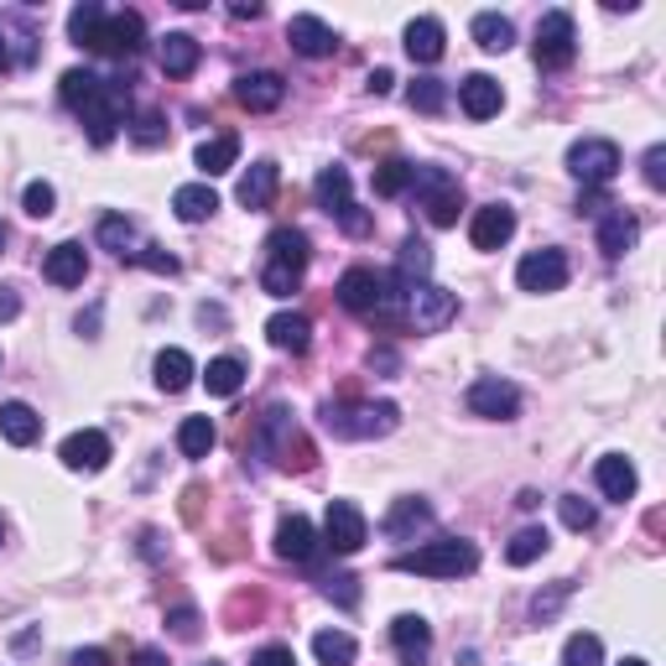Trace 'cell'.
<instances>
[{"instance_id":"obj_1","label":"cell","mask_w":666,"mask_h":666,"mask_svg":"<svg viewBox=\"0 0 666 666\" xmlns=\"http://www.w3.org/2000/svg\"><path fill=\"white\" fill-rule=\"evenodd\" d=\"M308 235L302 229H271L266 235V266H260V287L271 297H292L302 287V271H308Z\"/></svg>"},{"instance_id":"obj_2","label":"cell","mask_w":666,"mask_h":666,"mask_svg":"<svg viewBox=\"0 0 666 666\" xmlns=\"http://www.w3.org/2000/svg\"><path fill=\"white\" fill-rule=\"evenodd\" d=\"M339 302L350 308L354 318H380V323H390V318L401 313V292H390V281L380 277V271H370V266H350L344 277H339Z\"/></svg>"},{"instance_id":"obj_3","label":"cell","mask_w":666,"mask_h":666,"mask_svg":"<svg viewBox=\"0 0 666 666\" xmlns=\"http://www.w3.org/2000/svg\"><path fill=\"white\" fill-rule=\"evenodd\" d=\"M396 568H401V573H417V578H459V573H474V568H480V552H474V541L443 537V541L417 547V552H401Z\"/></svg>"},{"instance_id":"obj_4","label":"cell","mask_w":666,"mask_h":666,"mask_svg":"<svg viewBox=\"0 0 666 666\" xmlns=\"http://www.w3.org/2000/svg\"><path fill=\"white\" fill-rule=\"evenodd\" d=\"M396 422H401V411L390 401H375V407H323V427L333 438H354V443L386 438V432H396Z\"/></svg>"},{"instance_id":"obj_5","label":"cell","mask_w":666,"mask_h":666,"mask_svg":"<svg viewBox=\"0 0 666 666\" xmlns=\"http://www.w3.org/2000/svg\"><path fill=\"white\" fill-rule=\"evenodd\" d=\"M411 187H417V198H422L427 219L448 229V224H459V204H463V187L459 178L448 172V166H417L411 172Z\"/></svg>"},{"instance_id":"obj_6","label":"cell","mask_w":666,"mask_h":666,"mask_svg":"<svg viewBox=\"0 0 666 666\" xmlns=\"http://www.w3.org/2000/svg\"><path fill=\"white\" fill-rule=\"evenodd\" d=\"M401 308H407V318L417 323V333H438L459 318V297L443 292V287H432V281H417V287L401 292Z\"/></svg>"},{"instance_id":"obj_7","label":"cell","mask_w":666,"mask_h":666,"mask_svg":"<svg viewBox=\"0 0 666 666\" xmlns=\"http://www.w3.org/2000/svg\"><path fill=\"white\" fill-rule=\"evenodd\" d=\"M568 172H573L583 187H604L620 172V147L604 141V136H583L568 147Z\"/></svg>"},{"instance_id":"obj_8","label":"cell","mask_w":666,"mask_h":666,"mask_svg":"<svg viewBox=\"0 0 666 666\" xmlns=\"http://www.w3.org/2000/svg\"><path fill=\"white\" fill-rule=\"evenodd\" d=\"M323 541H329L339 557H354L365 541H370V520L354 500H333L329 516H323Z\"/></svg>"},{"instance_id":"obj_9","label":"cell","mask_w":666,"mask_h":666,"mask_svg":"<svg viewBox=\"0 0 666 666\" xmlns=\"http://www.w3.org/2000/svg\"><path fill=\"white\" fill-rule=\"evenodd\" d=\"M578 53V32L568 11H547L537 21V63L541 68H568Z\"/></svg>"},{"instance_id":"obj_10","label":"cell","mask_w":666,"mask_h":666,"mask_svg":"<svg viewBox=\"0 0 666 666\" xmlns=\"http://www.w3.org/2000/svg\"><path fill=\"white\" fill-rule=\"evenodd\" d=\"M57 459H63V469H74V474H99V469L115 459V448H110V438H105L99 427H78V432L63 438Z\"/></svg>"},{"instance_id":"obj_11","label":"cell","mask_w":666,"mask_h":666,"mask_svg":"<svg viewBox=\"0 0 666 666\" xmlns=\"http://www.w3.org/2000/svg\"><path fill=\"white\" fill-rule=\"evenodd\" d=\"M141 47H147V21H141V11H105V26L94 37V53L136 57Z\"/></svg>"},{"instance_id":"obj_12","label":"cell","mask_w":666,"mask_h":666,"mask_svg":"<svg viewBox=\"0 0 666 666\" xmlns=\"http://www.w3.org/2000/svg\"><path fill=\"white\" fill-rule=\"evenodd\" d=\"M469 411L474 417H490V422H511L520 411V390L511 386V380H500V375H480L474 386H469Z\"/></svg>"},{"instance_id":"obj_13","label":"cell","mask_w":666,"mask_h":666,"mask_svg":"<svg viewBox=\"0 0 666 666\" xmlns=\"http://www.w3.org/2000/svg\"><path fill=\"white\" fill-rule=\"evenodd\" d=\"M78 115H84V126H89L94 147H110L115 136H120V126H126V94L115 89V84H105Z\"/></svg>"},{"instance_id":"obj_14","label":"cell","mask_w":666,"mask_h":666,"mask_svg":"<svg viewBox=\"0 0 666 666\" xmlns=\"http://www.w3.org/2000/svg\"><path fill=\"white\" fill-rule=\"evenodd\" d=\"M520 292H562L568 287V256L562 250H531L516 266Z\"/></svg>"},{"instance_id":"obj_15","label":"cell","mask_w":666,"mask_h":666,"mask_svg":"<svg viewBox=\"0 0 666 666\" xmlns=\"http://www.w3.org/2000/svg\"><path fill=\"white\" fill-rule=\"evenodd\" d=\"M260 443L277 448V463H287V469H313V448L292 432V422H287V411L281 407H271L266 417H260Z\"/></svg>"},{"instance_id":"obj_16","label":"cell","mask_w":666,"mask_h":666,"mask_svg":"<svg viewBox=\"0 0 666 666\" xmlns=\"http://www.w3.org/2000/svg\"><path fill=\"white\" fill-rule=\"evenodd\" d=\"M511 235H516V208L511 204L474 208V219H469V240H474V250H500Z\"/></svg>"},{"instance_id":"obj_17","label":"cell","mask_w":666,"mask_h":666,"mask_svg":"<svg viewBox=\"0 0 666 666\" xmlns=\"http://www.w3.org/2000/svg\"><path fill=\"white\" fill-rule=\"evenodd\" d=\"M235 99H240L245 110H277L281 99H287V84H281V74H271V68H260V74H240L235 78Z\"/></svg>"},{"instance_id":"obj_18","label":"cell","mask_w":666,"mask_h":666,"mask_svg":"<svg viewBox=\"0 0 666 666\" xmlns=\"http://www.w3.org/2000/svg\"><path fill=\"white\" fill-rule=\"evenodd\" d=\"M42 277L53 281V287H84V277H89V256H84V245H78V240L53 245L47 260H42Z\"/></svg>"},{"instance_id":"obj_19","label":"cell","mask_w":666,"mask_h":666,"mask_svg":"<svg viewBox=\"0 0 666 666\" xmlns=\"http://www.w3.org/2000/svg\"><path fill=\"white\" fill-rule=\"evenodd\" d=\"M390 646L407 666L427 662V651H432V625H427L422 614H396L390 620Z\"/></svg>"},{"instance_id":"obj_20","label":"cell","mask_w":666,"mask_h":666,"mask_svg":"<svg viewBox=\"0 0 666 666\" xmlns=\"http://www.w3.org/2000/svg\"><path fill=\"white\" fill-rule=\"evenodd\" d=\"M459 105L469 120H490V115H500V105H505V89H500L490 74H469L459 84Z\"/></svg>"},{"instance_id":"obj_21","label":"cell","mask_w":666,"mask_h":666,"mask_svg":"<svg viewBox=\"0 0 666 666\" xmlns=\"http://www.w3.org/2000/svg\"><path fill=\"white\" fill-rule=\"evenodd\" d=\"M287 42H292L302 57H329L333 47H339V37H333V26L323 17H292L287 21Z\"/></svg>"},{"instance_id":"obj_22","label":"cell","mask_w":666,"mask_h":666,"mask_svg":"<svg viewBox=\"0 0 666 666\" xmlns=\"http://www.w3.org/2000/svg\"><path fill=\"white\" fill-rule=\"evenodd\" d=\"M593 484H599V495L604 500H630L635 495V463L625 453H604V459L593 463Z\"/></svg>"},{"instance_id":"obj_23","label":"cell","mask_w":666,"mask_h":666,"mask_svg":"<svg viewBox=\"0 0 666 666\" xmlns=\"http://www.w3.org/2000/svg\"><path fill=\"white\" fill-rule=\"evenodd\" d=\"M277 557H287V562H313L318 557V531L308 516H287L277 526Z\"/></svg>"},{"instance_id":"obj_24","label":"cell","mask_w":666,"mask_h":666,"mask_svg":"<svg viewBox=\"0 0 666 666\" xmlns=\"http://www.w3.org/2000/svg\"><path fill=\"white\" fill-rule=\"evenodd\" d=\"M157 57H162V74L166 78H187L193 68H198L204 47H198V37H187V32H166L162 47H157Z\"/></svg>"},{"instance_id":"obj_25","label":"cell","mask_w":666,"mask_h":666,"mask_svg":"<svg viewBox=\"0 0 666 666\" xmlns=\"http://www.w3.org/2000/svg\"><path fill=\"white\" fill-rule=\"evenodd\" d=\"M277 183H281V172H277V162H256L250 172L240 178V204L250 208V214H260V208H271V198H277Z\"/></svg>"},{"instance_id":"obj_26","label":"cell","mask_w":666,"mask_h":666,"mask_svg":"<svg viewBox=\"0 0 666 666\" xmlns=\"http://www.w3.org/2000/svg\"><path fill=\"white\" fill-rule=\"evenodd\" d=\"M0 438L17 443V448H32L42 438V417L26 407V401H6V407H0Z\"/></svg>"},{"instance_id":"obj_27","label":"cell","mask_w":666,"mask_h":666,"mask_svg":"<svg viewBox=\"0 0 666 666\" xmlns=\"http://www.w3.org/2000/svg\"><path fill=\"white\" fill-rule=\"evenodd\" d=\"M443 42H448V32H443V21L438 17H417L407 26V57L411 63H438V57H443Z\"/></svg>"},{"instance_id":"obj_28","label":"cell","mask_w":666,"mask_h":666,"mask_svg":"<svg viewBox=\"0 0 666 666\" xmlns=\"http://www.w3.org/2000/svg\"><path fill=\"white\" fill-rule=\"evenodd\" d=\"M635 240H641V224H635V214H625V208H610V214H604V224H599V250H604L610 260H620Z\"/></svg>"},{"instance_id":"obj_29","label":"cell","mask_w":666,"mask_h":666,"mask_svg":"<svg viewBox=\"0 0 666 666\" xmlns=\"http://www.w3.org/2000/svg\"><path fill=\"white\" fill-rule=\"evenodd\" d=\"M266 339H271L281 354H308V344H313V323H308L302 313H277L271 323H266Z\"/></svg>"},{"instance_id":"obj_30","label":"cell","mask_w":666,"mask_h":666,"mask_svg":"<svg viewBox=\"0 0 666 666\" xmlns=\"http://www.w3.org/2000/svg\"><path fill=\"white\" fill-rule=\"evenodd\" d=\"M214 208H219V193H214L208 183H183L178 193H172V214H178L183 224H204Z\"/></svg>"},{"instance_id":"obj_31","label":"cell","mask_w":666,"mask_h":666,"mask_svg":"<svg viewBox=\"0 0 666 666\" xmlns=\"http://www.w3.org/2000/svg\"><path fill=\"white\" fill-rule=\"evenodd\" d=\"M193 354L187 350H162L157 354V386L166 390V396H178V390H187L193 386Z\"/></svg>"},{"instance_id":"obj_32","label":"cell","mask_w":666,"mask_h":666,"mask_svg":"<svg viewBox=\"0 0 666 666\" xmlns=\"http://www.w3.org/2000/svg\"><path fill=\"white\" fill-rule=\"evenodd\" d=\"M240 162V136H208L204 147H198V172L204 178H219V172H229V166Z\"/></svg>"},{"instance_id":"obj_33","label":"cell","mask_w":666,"mask_h":666,"mask_svg":"<svg viewBox=\"0 0 666 666\" xmlns=\"http://www.w3.org/2000/svg\"><path fill=\"white\" fill-rule=\"evenodd\" d=\"M313 193H318V204L339 219V214L354 204V198H350V166H323V172H318V183H313Z\"/></svg>"},{"instance_id":"obj_34","label":"cell","mask_w":666,"mask_h":666,"mask_svg":"<svg viewBox=\"0 0 666 666\" xmlns=\"http://www.w3.org/2000/svg\"><path fill=\"white\" fill-rule=\"evenodd\" d=\"M474 42H480L484 53H511L516 26H511V17H500V11H480L474 17Z\"/></svg>"},{"instance_id":"obj_35","label":"cell","mask_w":666,"mask_h":666,"mask_svg":"<svg viewBox=\"0 0 666 666\" xmlns=\"http://www.w3.org/2000/svg\"><path fill=\"white\" fill-rule=\"evenodd\" d=\"M313 656L323 666H354L359 646H354L350 630H318V635H313Z\"/></svg>"},{"instance_id":"obj_36","label":"cell","mask_w":666,"mask_h":666,"mask_svg":"<svg viewBox=\"0 0 666 666\" xmlns=\"http://www.w3.org/2000/svg\"><path fill=\"white\" fill-rule=\"evenodd\" d=\"M214 443H219V432H214L208 417H183V427H178V448H183V459H208Z\"/></svg>"},{"instance_id":"obj_37","label":"cell","mask_w":666,"mask_h":666,"mask_svg":"<svg viewBox=\"0 0 666 666\" xmlns=\"http://www.w3.org/2000/svg\"><path fill=\"white\" fill-rule=\"evenodd\" d=\"M204 386H208V396H235V390L245 386V365L235 359V354H219V359H208Z\"/></svg>"},{"instance_id":"obj_38","label":"cell","mask_w":666,"mask_h":666,"mask_svg":"<svg viewBox=\"0 0 666 666\" xmlns=\"http://www.w3.org/2000/svg\"><path fill=\"white\" fill-rule=\"evenodd\" d=\"M99 245L115 250L120 260H136V224L120 219V214H105V219H99Z\"/></svg>"},{"instance_id":"obj_39","label":"cell","mask_w":666,"mask_h":666,"mask_svg":"<svg viewBox=\"0 0 666 666\" xmlns=\"http://www.w3.org/2000/svg\"><path fill=\"white\" fill-rule=\"evenodd\" d=\"M411 172H417V166H411L407 157H386V162L375 166V193H380V198H401L411 187Z\"/></svg>"},{"instance_id":"obj_40","label":"cell","mask_w":666,"mask_h":666,"mask_svg":"<svg viewBox=\"0 0 666 666\" xmlns=\"http://www.w3.org/2000/svg\"><path fill=\"white\" fill-rule=\"evenodd\" d=\"M396 271H401V281H407V287L427 281V277H432V245L411 235V240L401 245V260H396Z\"/></svg>"},{"instance_id":"obj_41","label":"cell","mask_w":666,"mask_h":666,"mask_svg":"<svg viewBox=\"0 0 666 666\" xmlns=\"http://www.w3.org/2000/svg\"><path fill=\"white\" fill-rule=\"evenodd\" d=\"M99 26H105V6H99V0H84V6L68 11V37H74L78 47H94Z\"/></svg>"},{"instance_id":"obj_42","label":"cell","mask_w":666,"mask_h":666,"mask_svg":"<svg viewBox=\"0 0 666 666\" xmlns=\"http://www.w3.org/2000/svg\"><path fill=\"white\" fill-rule=\"evenodd\" d=\"M547 547H552V537H547L541 526H526V531H516V537H511V547H505V562H511V568H526V562H537Z\"/></svg>"},{"instance_id":"obj_43","label":"cell","mask_w":666,"mask_h":666,"mask_svg":"<svg viewBox=\"0 0 666 666\" xmlns=\"http://www.w3.org/2000/svg\"><path fill=\"white\" fill-rule=\"evenodd\" d=\"M99 89H105V78L89 74V68H68V74H63V105H68V110H84Z\"/></svg>"},{"instance_id":"obj_44","label":"cell","mask_w":666,"mask_h":666,"mask_svg":"<svg viewBox=\"0 0 666 666\" xmlns=\"http://www.w3.org/2000/svg\"><path fill=\"white\" fill-rule=\"evenodd\" d=\"M562 666H604V641L593 630H578L562 646Z\"/></svg>"},{"instance_id":"obj_45","label":"cell","mask_w":666,"mask_h":666,"mask_svg":"<svg viewBox=\"0 0 666 666\" xmlns=\"http://www.w3.org/2000/svg\"><path fill=\"white\" fill-rule=\"evenodd\" d=\"M557 516H562L568 531H593V526H599V511H593L583 495H562L557 500Z\"/></svg>"},{"instance_id":"obj_46","label":"cell","mask_w":666,"mask_h":666,"mask_svg":"<svg viewBox=\"0 0 666 666\" xmlns=\"http://www.w3.org/2000/svg\"><path fill=\"white\" fill-rule=\"evenodd\" d=\"M427 516H432V511H427V500L407 495V500H396V511L386 516V531H390V537H401V531H411V526H422Z\"/></svg>"},{"instance_id":"obj_47","label":"cell","mask_w":666,"mask_h":666,"mask_svg":"<svg viewBox=\"0 0 666 666\" xmlns=\"http://www.w3.org/2000/svg\"><path fill=\"white\" fill-rule=\"evenodd\" d=\"M407 99H411V110L438 115L443 110V99H448V89H443V78H417V84L407 89Z\"/></svg>"},{"instance_id":"obj_48","label":"cell","mask_w":666,"mask_h":666,"mask_svg":"<svg viewBox=\"0 0 666 666\" xmlns=\"http://www.w3.org/2000/svg\"><path fill=\"white\" fill-rule=\"evenodd\" d=\"M21 208H26L32 219H53V214H57V187L53 183H26V193H21Z\"/></svg>"},{"instance_id":"obj_49","label":"cell","mask_w":666,"mask_h":666,"mask_svg":"<svg viewBox=\"0 0 666 666\" xmlns=\"http://www.w3.org/2000/svg\"><path fill=\"white\" fill-rule=\"evenodd\" d=\"M136 260H141V266H151V271H162V277H172V271H178V256H166L162 245H141V250H136Z\"/></svg>"},{"instance_id":"obj_50","label":"cell","mask_w":666,"mask_h":666,"mask_svg":"<svg viewBox=\"0 0 666 666\" xmlns=\"http://www.w3.org/2000/svg\"><path fill=\"white\" fill-rule=\"evenodd\" d=\"M641 172H646V183L662 193V187H666V147H651L646 162H641Z\"/></svg>"},{"instance_id":"obj_51","label":"cell","mask_w":666,"mask_h":666,"mask_svg":"<svg viewBox=\"0 0 666 666\" xmlns=\"http://www.w3.org/2000/svg\"><path fill=\"white\" fill-rule=\"evenodd\" d=\"M250 666H297V656H292V646H260L250 656Z\"/></svg>"},{"instance_id":"obj_52","label":"cell","mask_w":666,"mask_h":666,"mask_svg":"<svg viewBox=\"0 0 666 666\" xmlns=\"http://www.w3.org/2000/svg\"><path fill=\"white\" fill-rule=\"evenodd\" d=\"M172 635H178V641H198V614L187 610H172Z\"/></svg>"},{"instance_id":"obj_53","label":"cell","mask_w":666,"mask_h":666,"mask_svg":"<svg viewBox=\"0 0 666 666\" xmlns=\"http://www.w3.org/2000/svg\"><path fill=\"white\" fill-rule=\"evenodd\" d=\"M162 136H166V130H162V115H141V120H136V141H141V147H157Z\"/></svg>"},{"instance_id":"obj_54","label":"cell","mask_w":666,"mask_h":666,"mask_svg":"<svg viewBox=\"0 0 666 666\" xmlns=\"http://www.w3.org/2000/svg\"><path fill=\"white\" fill-rule=\"evenodd\" d=\"M329 599H339V604H344V610H354V599H359V589H354V578L344 573V578H329Z\"/></svg>"},{"instance_id":"obj_55","label":"cell","mask_w":666,"mask_h":666,"mask_svg":"<svg viewBox=\"0 0 666 666\" xmlns=\"http://www.w3.org/2000/svg\"><path fill=\"white\" fill-rule=\"evenodd\" d=\"M17 313H21V297L11 287H0V323H11Z\"/></svg>"},{"instance_id":"obj_56","label":"cell","mask_w":666,"mask_h":666,"mask_svg":"<svg viewBox=\"0 0 666 666\" xmlns=\"http://www.w3.org/2000/svg\"><path fill=\"white\" fill-rule=\"evenodd\" d=\"M229 17H235V21H256L260 17V0H235V6H229Z\"/></svg>"},{"instance_id":"obj_57","label":"cell","mask_w":666,"mask_h":666,"mask_svg":"<svg viewBox=\"0 0 666 666\" xmlns=\"http://www.w3.org/2000/svg\"><path fill=\"white\" fill-rule=\"evenodd\" d=\"M130 666H166V656L162 651H151V646H141L136 656H130Z\"/></svg>"},{"instance_id":"obj_58","label":"cell","mask_w":666,"mask_h":666,"mask_svg":"<svg viewBox=\"0 0 666 666\" xmlns=\"http://www.w3.org/2000/svg\"><path fill=\"white\" fill-rule=\"evenodd\" d=\"M390 84H396L390 68H375V74H370V94H390Z\"/></svg>"},{"instance_id":"obj_59","label":"cell","mask_w":666,"mask_h":666,"mask_svg":"<svg viewBox=\"0 0 666 666\" xmlns=\"http://www.w3.org/2000/svg\"><path fill=\"white\" fill-rule=\"evenodd\" d=\"M74 666H110L105 651H74Z\"/></svg>"},{"instance_id":"obj_60","label":"cell","mask_w":666,"mask_h":666,"mask_svg":"<svg viewBox=\"0 0 666 666\" xmlns=\"http://www.w3.org/2000/svg\"><path fill=\"white\" fill-rule=\"evenodd\" d=\"M11 63H17V57H11V42H6V26H0V74H6Z\"/></svg>"},{"instance_id":"obj_61","label":"cell","mask_w":666,"mask_h":666,"mask_svg":"<svg viewBox=\"0 0 666 666\" xmlns=\"http://www.w3.org/2000/svg\"><path fill=\"white\" fill-rule=\"evenodd\" d=\"M620 666H646V662H641V656H630V662H620Z\"/></svg>"},{"instance_id":"obj_62","label":"cell","mask_w":666,"mask_h":666,"mask_svg":"<svg viewBox=\"0 0 666 666\" xmlns=\"http://www.w3.org/2000/svg\"><path fill=\"white\" fill-rule=\"evenodd\" d=\"M0 245H6V224H0Z\"/></svg>"},{"instance_id":"obj_63","label":"cell","mask_w":666,"mask_h":666,"mask_svg":"<svg viewBox=\"0 0 666 666\" xmlns=\"http://www.w3.org/2000/svg\"><path fill=\"white\" fill-rule=\"evenodd\" d=\"M0 541H6V520H0Z\"/></svg>"},{"instance_id":"obj_64","label":"cell","mask_w":666,"mask_h":666,"mask_svg":"<svg viewBox=\"0 0 666 666\" xmlns=\"http://www.w3.org/2000/svg\"><path fill=\"white\" fill-rule=\"evenodd\" d=\"M208 666H219V662H208Z\"/></svg>"}]
</instances>
